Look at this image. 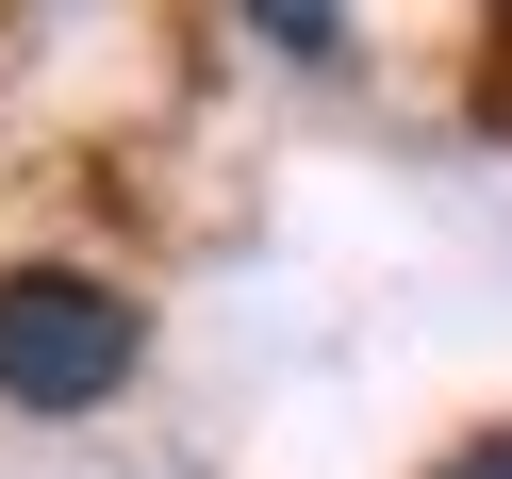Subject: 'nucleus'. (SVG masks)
<instances>
[{
	"instance_id": "nucleus-1",
	"label": "nucleus",
	"mask_w": 512,
	"mask_h": 479,
	"mask_svg": "<svg viewBox=\"0 0 512 479\" xmlns=\"http://www.w3.org/2000/svg\"><path fill=\"white\" fill-rule=\"evenodd\" d=\"M133 380V298L83 265H17L0 281V397H34V413H83Z\"/></svg>"
},
{
	"instance_id": "nucleus-3",
	"label": "nucleus",
	"mask_w": 512,
	"mask_h": 479,
	"mask_svg": "<svg viewBox=\"0 0 512 479\" xmlns=\"http://www.w3.org/2000/svg\"><path fill=\"white\" fill-rule=\"evenodd\" d=\"M446 479H512V430H479V446H463V463H446Z\"/></svg>"
},
{
	"instance_id": "nucleus-2",
	"label": "nucleus",
	"mask_w": 512,
	"mask_h": 479,
	"mask_svg": "<svg viewBox=\"0 0 512 479\" xmlns=\"http://www.w3.org/2000/svg\"><path fill=\"white\" fill-rule=\"evenodd\" d=\"M248 34L298 50V67H331V50H347V0H248Z\"/></svg>"
}]
</instances>
